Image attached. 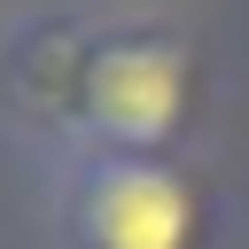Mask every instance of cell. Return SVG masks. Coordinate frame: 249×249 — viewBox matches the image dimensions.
I'll use <instances>...</instances> for the list:
<instances>
[{
	"label": "cell",
	"mask_w": 249,
	"mask_h": 249,
	"mask_svg": "<svg viewBox=\"0 0 249 249\" xmlns=\"http://www.w3.org/2000/svg\"><path fill=\"white\" fill-rule=\"evenodd\" d=\"M202 109V54L171 23H101L78 70V148L109 156H179L187 124Z\"/></svg>",
	"instance_id": "1"
},
{
	"label": "cell",
	"mask_w": 249,
	"mask_h": 249,
	"mask_svg": "<svg viewBox=\"0 0 249 249\" xmlns=\"http://www.w3.org/2000/svg\"><path fill=\"white\" fill-rule=\"evenodd\" d=\"M70 249H210L218 202L179 156H109L78 148L54 171Z\"/></svg>",
	"instance_id": "2"
}]
</instances>
